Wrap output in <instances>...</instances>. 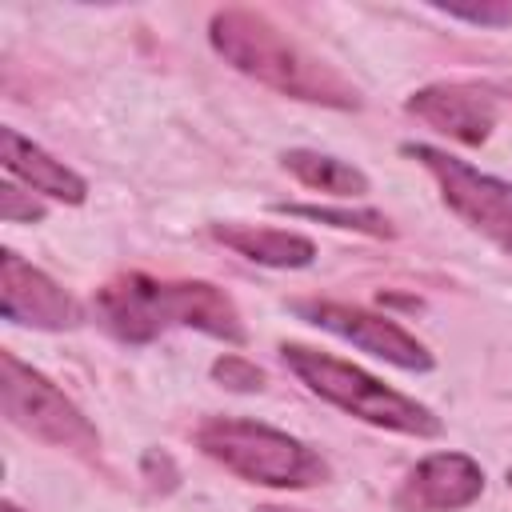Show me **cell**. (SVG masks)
<instances>
[{"mask_svg": "<svg viewBox=\"0 0 512 512\" xmlns=\"http://www.w3.org/2000/svg\"><path fill=\"white\" fill-rule=\"evenodd\" d=\"M484 488V472L464 452H436L420 460L396 488V512H456L468 508Z\"/></svg>", "mask_w": 512, "mask_h": 512, "instance_id": "obj_9", "label": "cell"}, {"mask_svg": "<svg viewBox=\"0 0 512 512\" xmlns=\"http://www.w3.org/2000/svg\"><path fill=\"white\" fill-rule=\"evenodd\" d=\"M280 356L300 376V384H308L328 404H336V408H344V412H352L376 428L408 432V436H436L440 432V420L424 404L380 384L376 376H368L364 368H356L348 360H336V356L304 348V344H284Z\"/></svg>", "mask_w": 512, "mask_h": 512, "instance_id": "obj_3", "label": "cell"}, {"mask_svg": "<svg viewBox=\"0 0 512 512\" xmlns=\"http://www.w3.org/2000/svg\"><path fill=\"white\" fill-rule=\"evenodd\" d=\"M212 48L228 64H236L240 72L256 76L260 84L284 96L332 104V108L356 104V92L332 68H324L316 56H308L300 44H292L280 28H272L264 16L248 8H228L212 16Z\"/></svg>", "mask_w": 512, "mask_h": 512, "instance_id": "obj_2", "label": "cell"}, {"mask_svg": "<svg viewBox=\"0 0 512 512\" xmlns=\"http://www.w3.org/2000/svg\"><path fill=\"white\" fill-rule=\"evenodd\" d=\"M0 312L12 324L32 328H76L84 320L72 292H64L52 276L20 260L16 252H0Z\"/></svg>", "mask_w": 512, "mask_h": 512, "instance_id": "obj_8", "label": "cell"}, {"mask_svg": "<svg viewBox=\"0 0 512 512\" xmlns=\"http://www.w3.org/2000/svg\"><path fill=\"white\" fill-rule=\"evenodd\" d=\"M0 404H4L8 424H16L20 432L44 444L76 448V452H88L100 444L96 428L80 416V408L36 368L20 364L12 352L0 356Z\"/></svg>", "mask_w": 512, "mask_h": 512, "instance_id": "obj_5", "label": "cell"}, {"mask_svg": "<svg viewBox=\"0 0 512 512\" xmlns=\"http://www.w3.org/2000/svg\"><path fill=\"white\" fill-rule=\"evenodd\" d=\"M96 316L128 344H144L164 328H200L228 344H244L248 336L228 292L204 280H152L132 272L96 292Z\"/></svg>", "mask_w": 512, "mask_h": 512, "instance_id": "obj_1", "label": "cell"}, {"mask_svg": "<svg viewBox=\"0 0 512 512\" xmlns=\"http://www.w3.org/2000/svg\"><path fill=\"white\" fill-rule=\"evenodd\" d=\"M276 212L288 216H304V220H320V224H336V228H352V232H368V236H392L388 220L372 208H320V204H276Z\"/></svg>", "mask_w": 512, "mask_h": 512, "instance_id": "obj_14", "label": "cell"}, {"mask_svg": "<svg viewBox=\"0 0 512 512\" xmlns=\"http://www.w3.org/2000/svg\"><path fill=\"white\" fill-rule=\"evenodd\" d=\"M0 512H20V508H16V504H4V508H0Z\"/></svg>", "mask_w": 512, "mask_h": 512, "instance_id": "obj_19", "label": "cell"}, {"mask_svg": "<svg viewBox=\"0 0 512 512\" xmlns=\"http://www.w3.org/2000/svg\"><path fill=\"white\" fill-rule=\"evenodd\" d=\"M196 444L204 456H212L240 480L268 488H308L328 476V464L308 444L256 420L212 416L196 428Z\"/></svg>", "mask_w": 512, "mask_h": 512, "instance_id": "obj_4", "label": "cell"}, {"mask_svg": "<svg viewBox=\"0 0 512 512\" xmlns=\"http://www.w3.org/2000/svg\"><path fill=\"white\" fill-rule=\"evenodd\" d=\"M212 376H216L224 388H232V392H256V388L264 384L260 368L248 364L244 356H224V360H216V364H212Z\"/></svg>", "mask_w": 512, "mask_h": 512, "instance_id": "obj_15", "label": "cell"}, {"mask_svg": "<svg viewBox=\"0 0 512 512\" xmlns=\"http://www.w3.org/2000/svg\"><path fill=\"white\" fill-rule=\"evenodd\" d=\"M0 156H4V168L12 176H20L32 192H44V196H56L64 204H80L88 184L60 160H52L40 144L24 140L16 128H0Z\"/></svg>", "mask_w": 512, "mask_h": 512, "instance_id": "obj_11", "label": "cell"}, {"mask_svg": "<svg viewBox=\"0 0 512 512\" xmlns=\"http://www.w3.org/2000/svg\"><path fill=\"white\" fill-rule=\"evenodd\" d=\"M404 152L436 176V184L444 192V204L460 220H468L476 232H484L504 252H512V184H504L496 176H484L472 164H464V160H456L440 148H428V144H408Z\"/></svg>", "mask_w": 512, "mask_h": 512, "instance_id": "obj_6", "label": "cell"}, {"mask_svg": "<svg viewBox=\"0 0 512 512\" xmlns=\"http://www.w3.org/2000/svg\"><path fill=\"white\" fill-rule=\"evenodd\" d=\"M284 168L316 188V192H328V196H364L368 192V176L348 164V160H336V156H324V152H308V148H292L284 152Z\"/></svg>", "mask_w": 512, "mask_h": 512, "instance_id": "obj_13", "label": "cell"}, {"mask_svg": "<svg viewBox=\"0 0 512 512\" xmlns=\"http://www.w3.org/2000/svg\"><path fill=\"white\" fill-rule=\"evenodd\" d=\"M0 216L8 220V224H16V220H40L44 216V204L40 200H20V188L16 184H4L0 188Z\"/></svg>", "mask_w": 512, "mask_h": 512, "instance_id": "obj_16", "label": "cell"}, {"mask_svg": "<svg viewBox=\"0 0 512 512\" xmlns=\"http://www.w3.org/2000/svg\"><path fill=\"white\" fill-rule=\"evenodd\" d=\"M212 236L256 260V264H268V268H304L312 264L316 256V244L300 232H284V228H256V224H212Z\"/></svg>", "mask_w": 512, "mask_h": 512, "instance_id": "obj_12", "label": "cell"}, {"mask_svg": "<svg viewBox=\"0 0 512 512\" xmlns=\"http://www.w3.org/2000/svg\"><path fill=\"white\" fill-rule=\"evenodd\" d=\"M408 112L432 124L436 132L460 140V144H480L492 124H496V100L484 88L472 84H432L420 88L408 100Z\"/></svg>", "mask_w": 512, "mask_h": 512, "instance_id": "obj_10", "label": "cell"}, {"mask_svg": "<svg viewBox=\"0 0 512 512\" xmlns=\"http://www.w3.org/2000/svg\"><path fill=\"white\" fill-rule=\"evenodd\" d=\"M292 312L312 320V324H320L324 332H332V336H340V340H348V344L396 364V368H408V372H428L432 368L428 348L388 316H376V312H364V308H348V304H336V300H296Z\"/></svg>", "mask_w": 512, "mask_h": 512, "instance_id": "obj_7", "label": "cell"}, {"mask_svg": "<svg viewBox=\"0 0 512 512\" xmlns=\"http://www.w3.org/2000/svg\"><path fill=\"white\" fill-rule=\"evenodd\" d=\"M448 16H460V20H472V24H508L512 8L508 4H496V8H448Z\"/></svg>", "mask_w": 512, "mask_h": 512, "instance_id": "obj_17", "label": "cell"}, {"mask_svg": "<svg viewBox=\"0 0 512 512\" xmlns=\"http://www.w3.org/2000/svg\"><path fill=\"white\" fill-rule=\"evenodd\" d=\"M256 512H296V508H272V504H268V508H256Z\"/></svg>", "mask_w": 512, "mask_h": 512, "instance_id": "obj_18", "label": "cell"}]
</instances>
